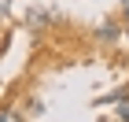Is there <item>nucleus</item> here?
I'll use <instances>...</instances> for the list:
<instances>
[{
	"label": "nucleus",
	"instance_id": "f257e3e1",
	"mask_svg": "<svg viewBox=\"0 0 129 122\" xmlns=\"http://www.w3.org/2000/svg\"><path fill=\"white\" fill-rule=\"evenodd\" d=\"M118 118H122V122H129V107H118Z\"/></svg>",
	"mask_w": 129,
	"mask_h": 122
},
{
	"label": "nucleus",
	"instance_id": "f03ea898",
	"mask_svg": "<svg viewBox=\"0 0 129 122\" xmlns=\"http://www.w3.org/2000/svg\"><path fill=\"white\" fill-rule=\"evenodd\" d=\"M122 8H125V15H129V0H122Z\"/></svg>",
	"mask_w": 129,
	"mask_h": 122
}]
</instances>
